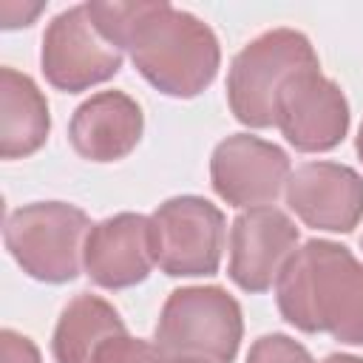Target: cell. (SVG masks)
Segmentation results:
<instances>
[{"instance_id":"2e32d148","label":"cell","mask_w":363,"mask_h":363,"mask_svg":"<svg viewBox=\"0 0 363 363\" xmlns=\"http://www.w3.org/2000/svg\"><path fill=\"white\" fill-rule=\"evenodd\" d=\"M96 363H170V357L156 343L119 335L99 349Z\"/></svg>"},{"instance_id":"9c48e42d","label":"cell","mask_w":363,"mask_h":363,"mask_svg":"<svg viewBox=\"0 0 363 363\" xmlns=\"http://www.w3.org/2000/svg\"><path fill=\"white\" fill-rule=\"evenodd\" d=\"M210 182L233 207H267L289 182V159L272 142L233 133L210 156Z\"/></svg>"},{"instance_id":"9a60e30c","label":"cell","mask_w":363,"mask_h":363,"mask_svg":"<svg viewBox=\"0 0 363 363\" xmlns=\"http://www.w3.org/2000/svg\"><path fill=\"white\" fill-rule=\"evenodd\" d=\"M119 335H128L119 312L99 295L79 292L62 309L57 320L54 340H51L54 360L57 363H96L99 349Z\"/></svg>"},{"instance_id":"5bb4252c","label":"cell","mask_w":363,"mask_h":363,"mask_svg":"<svg viewBox=\"0 0 363 363\" xmlns=\"http://www.w3.org/2000/svg\"><path fill=\"white\" fill-rule=\"evenodd\" d=\"M48 105L31 77L0 68V156H31L48 139Z\"/></svg>"},{"instance_id":"7a4b0ae2","label":"cell","mask_w":363,"mask_h":363,"mask_svg":"<svg viewBox=\"0 0 363 363\" xmlns=\"http://www.w3.org/2000/svg\"><path fill=\"white\" fill-rule=\"evenodd\" d=\"M278 309L301 332H329L363 346V264L340 244L312 238L275 281Z\"/></svg>"},{"instance_id":"7402d4cb","label":"cell","mask_w":363,"mask_h":363,"mask_svg":"<svg viewBox=\"0 0 363 363\" xmlns=\"http://www.w3.org/2000/svg\"><path fill=\"white\" fill-rule=\"evenodd\" d=\"M357 156H360V162H363V125H360V130H357Z\"/></svg>"},{"instance_id":"52a82bcc","label":"cell","mask_w":363,"mask_h":363,"mask_svg":"<svg viewBox=\"0 0 363 363\" xmlns=\"http://www.w3.org/2000/svg\"><path fill=\"white\" fill-rule=\"evenodd\" d=\"M43 74L68 94L111 79L122 68V48L111 43L88 11V3L60 11L43 34Z\"/></svg>"},{"instance_id":"30bf717a","label":"cell","mask_w":363,"mask_h":363,"mask_svg":"<svg viewBox=\"0 0 363 363\" xmlns=\"http://www.w3.org/2000/svg\"><path fill=\"white\" fill-rule=\"evenodd\" d=\"M298 250V227L278 207H250L230 227V278L244 292L269 289Z\"/></svg>"},{"instance_id":"3957f363","label":"cell","mask_w":363,"mask_h":363,"mask_svg":"<svg viewBox=\"0 0 363 363\" xmlns=\"http://www.w3.org/2000/svg\"><path fill=\"white\" fill-rule=\"evenodd\" d=\"M318 65L312 43L295 28H272L244 45L227 74L230 111L241 125H275V105L281 88L306 68Z\"/></svg>"},{"instance_id":"277c9868","label":"cell","mask_w":363,"mask_h":363,"mask_svg":"<svg viewBox=\"0 0 363 363\" xmlns=\"http://www.w3.org/2000/svg\"><path fill=\"white\" fill-rule=\"evenodd\" d=\"M91 218L65 201H34L6 218V250L37 281L65 284L79 275Z\"/></svg>"},{"instance_id":"e0dca14e","label":"cell","mask_w":363,"mask_h":363,"mask_svg":"<svg viewBox=\"0 0 363 363\" xmlns=\"http://www.w3.org/2000/svg\"><path fill=\"white\" fill-rule=\"evenodd\" d=\"M247 363H312V357L286 335H264L250 346Z\"/></svg>"},{"instance_id":"ac0fdd59","label":"cell","mask_w":363,"mask_h":363,"mask_svg":"<svg viewBox=\"0 0 363 363\" xmlns=\"http://www.w3.org/2000/svg\"><path fill=\"white\" fill-rule=\"evenodd\" d=\"M0 363H43V360H40L37 346L28 337L11 329H3L0 332Z\"/></svg>"},{"instance_id":"d6986e66","label":"cell","mask_w":363,"mask_h":363,"mask_svg":"<svg viewBox=\"0 0 363 363\" xmlns=\"http://www.w3.org/2000/svg\"><path fill=\"white\" fill-rule=\"evenodd\" d=\"M40 11H43V3H34V6H20V3H11V0H3L0 3V17H3V26L6 28L28 26Z\"/></svg>"},{"instance_id":"5b68a950","label":"cell","mask_w":363,"mask_h":363,"mask_svg":"<svg viewBox=\"0 0 363 363\" xmlns=\"http://www.w3.org/2000/svg\"><path fill=\"white\" fill-rule=\"evenodd\" d=\"M241 335V306L221 286H184L170 292L156 323V346L167 357L230 363Z\"/></svg>"},{"instance_id":"4fadbf2b","label":"cell","mask_w":363,"mask_h":363,"mask_svg":"<svg viewBox=\"0 0 363 363\" xmlns=\"http://www.w3.org/2000/svg\"><path fill=\"white\" fill-rule=\"evenodd\" d=\"M142 108L122 91H102L85 99L71 116V145L88 162L125 159L142 139Z\"/></svg>"},{"instance_id":"ba28073f","label":"cell","mask_w":363,"mask_h":363,"mask_svg":"<svg viewBox=\"0 0 363 363\" xmlns=\"http://www.w3.org/2000/svg\"><path fill=\"white\" fill-rule=\"evenodd\" d=\"M275 125L295 150H332L349 130V102L340 85L326 79L315 65L298 71L281 88L275 105Z\"/></svg>"},{"instance_id":"8fae6325","label":"cell","mask_w":363,"mask_h":363,"mask_svg":"<svg viewBox=\"0 0 363 363\" xmlns=\"http://www.w3.org/2000/svg\"><path fill=\"white\" fill-rule=\"evenodd\" d=\"M289 210L315 230L349 233L363 218V179L335 162H306L286 182Z\"/></svg>"},{"instance_id":"ffe728a7","label":"cell","mask_w":363,"mask_h":363,"mask_svg":"<svg viewBox=\"0 0 363 363\" xmlns=\"http://www.w3.org/2000/svg\"><path fill=\"white\" fill-rule=\"evenodd\" d=\"M323 363H363V360L354 357V354H329Z\"/></svg>"},{"instance_id":"6da1fadb","label":"cell","mask_w":363,"mask_h":363,"mask_svg":"<svg viewBox=\"0 0 363 363\" xmlns=\"http://www.w3.org/2000/svg\"><path fill=\"white\" fill-rule=\"evenodd\" d=\"M102 34L130 54L139 74L167 96L201 94L218 71L213 28L196 14L159 3H88Z\"/></svg>"},{"instance_id":"44dd1931","label":"cell","mask_w":363,"mask_h":363,"mask_svg":"<svg viewBox=\"0 0 363 363\" xmlns=\"http://www.w3.org/2000/svg\"><path fill=\"white\" fill-rule=\"evenodd\" d=\"M170 363H210L204 357H170Z\"/></svg>"},{"instance_id":"8992f818","label":"cell","mask_w":363,"mask_h":363,"mask_svg":"<svg viewBox=\"0 0 363 363\" xmlns=\"http://www.w3.org/2000/svg\"><path fill=\"white\" fill-rule=\"evenodd\" d=\"M153 255L173 278L213 275L224 250V213L201 196H176L150 216Z\"/></svg>"},{"instance_id":"7c38bea8","label":"cell","mask_w":363,"mask_h":363,"mask_svg":"<svg viewBox=\"0 0 363 363\" xmlns=\"http://www.w3.org/2000/svg\"><path fill=\"white\" fill-rule=\"evenodd\" d=\"M85 272L105 289H125L147 278L156 264L150 218L119 213L91 227L82 252Z\"/></svg>"}]
</instances>
